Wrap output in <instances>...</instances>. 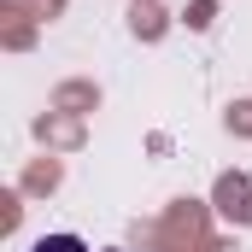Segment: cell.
<instances>
[{
    "label": "cell",
    "instance_id": "1",
    "mask_svg": "<svg viewBox=\"0 0 252 252\" xmlns=\"http://www.w3.org/2000/svg\"><path fill=\"white\" fill-rule=\"evenodd\" d=\"M30 252H88V247H82L76 235H41V241H35Z\"/></svg>",
    "mask_w": 252,
    "mask_h": 252
}]
</instances>
